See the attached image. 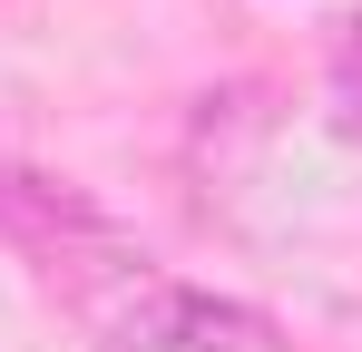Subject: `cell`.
<instances>
[{
    "label": "cell",
    "instance_id": "6da1fadb",
    "mask_svg": "<svg viewBox=\"0 0 362 352\" xmlns=\"http://www.w3.org/2000/svg\"><path fill=\"white\" fill-rule=\"evenodd\" d=\"M0 235L40 245V254H98V264H118V254H127L118 225H108V216H98L78 186L30 176V167H0Z\"/></svg>",
    "mask_w": 362,
    "mask_h": 352
},
{
    "label": "cell",
    "instance_id": "7a4b0ae2",
    "mask_svg": "<svg viewBox=\"0 0 362 352\" xmlns=\"http://www.w3.org/2000/svg\"><path fill=\"white\" fill-rule=\"evenodd\" d=\"M177 352H284V323L226 303V293H186L177 284Z\"/></svg>",
    "mask_w": 362,
    "mask_h": 352
}]
</instances>
